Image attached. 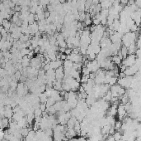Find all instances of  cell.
I'll return each mask as SVG.
<instances>
[{"label":"cell","mask_w":141,"mask_h":141,"mask_svg":"<svg viewBox=\"0 0 141 141\" xmlns=\"http://www.w3.org/2000/svg\"><path fill=\"white\" fill-rule=\"evenodd\" d=\"M132 80H133V76H125V77L117 79V82H118V85H120V86H122L123 88L125 89L130 87Z\"/></svg>","instance_id":"cell-1"},{"label":"cell","mask_w":141,"mask_h":141,"mask_svg":"<svg viewBox=\"0 0 141 141\" xmlns=\"http://www.w3.org/2000/svg\"><path fill=\"white\" fill-rule=\"evenodd\" d=\"M85 67L88 69V71L90 72H94V73H96L101 68L99 63H98L96 59L92 60V61H89Z\"/></svg>","instance_id":"cell-2"},{"label":"cell","mask_w":141,"mask_h":141,"mask_svg":"<svg viewBox=\"0 0 141 141\" xmlns=\"http://www.w3.org/2000/svg\"><path fill=\"white\" fill-rule=\"evenodd\" d=\"M135 59H136V56L135 54H131V55H128L125 58H124V60L121 61V65H123L125 67H131L135 64Z\"/></svg>","instance_id":"cell-3"},{"label":"cell","mask_w":141,"mask_h":141,"mask_svg":"<svg viewBox=\"0 0 141 141\" xmlns=\"http://www.w3.org/2000/svg\"><path fill=\"white\" fill-rule=\"evenodd\" d=\"M41 62H43V61H42L39 57L34 56V57L31 58V60H30V67H36V69H39V68H41Z\"/></svg>","instance_id":"cell-4"},{"label":"cell","mask_w":141,"mask_h":141,"mask_svg":"<svg viewBox=\"0 0 141 141\" xmlns=\"http://www.w3.org/2000/svg\"><path fill=\"white\" fill-rule=\"evenodd\" d=\"M55 72V80L58 81H62L64 76H65V73H64V68L63 67H60L54 71Z\"/></svg>","instance_id":"cell-5"},{"label":"cell","mask_w":141,"mask_h":141,"mask_svg":"<svg viewBox=\"0 0 141 141\" xmlns=\"http://www.w3.org/2000/svg\"><path fill=\"white\" fill-rule=\"evenodd\" d=\"M62 66H63V61L60 59L50 61V69H52V70H56L59 67H62Z\"/></svg>","instance_id":"cell-6"},{"label":"cell","mask_w":141,"mask_h":141,"mask_svg":"<svg viewBox=\"0 0 141 141\" xmlns=\"http://www.w3.org/2000/svg\"><path fill=\"white\" fill-rule=\"evenodd\" d=\"M117 115H119L120 120H122V119L126 115V110H125L124 105H121V104L117 106Z\"/></svg>","instance_id":"cell-7"},{"label":"cell","mask_w":141,"mask_h":141,"mask_svg":"<svg viewBox=\"0 0 141 141\" xmlns=\"http://www.w3.org/2000/svg\"><path fill=\"white\" fill-rule=\"evenodd\" d=\"M30 60L31 58L28 56H24L22 57L21 64L22 66V67H30Z\"/></svg>","instance_id":"cell-8"},{"label":"cell","mask_w":141,"mask_h":141,"mask_svg":"<svg viewBox=\"0 0 141 141\" xmlns=\"http://www.w3.org/2000/svg\"><path fill=\"white\" fill-rule=\"evenodd\" d=\"M111 61L113 62V64L116 66H120V64H121V61H122V58H120L119 56H113L112 57H111Z\"/></svg>","instance_id":"cell-9"},{"label":"cell","mask_w":141,"mask_h":141,"mask_svg":"<svg viewBox=\"0 0 141 141\" xmlns=\"http://www.w3.org/2000/svg\"><path fill=\"white\" fill-rule=\"evenodd\" d=\"M73 62L69 59H66L63 61V68L64 69H72L73 68Z\"/></svg>","instance_id":"cell-10"},{"label":"cell","mask_w":141,"mask_h":141,"mask_svg":"<svg viewBox=\"0 0 141 141\" xmlns=\"http://www.w3.org/2000/svg\"><path fill=\"white\" fill-rule=\"evenodd\" d=\"M11 24H12V23L9 22V20H8V19H3V22H2V23H1V25L3 26V28H4L5 30L8 31V32L9 28H10V27H11Z\"/></svg>","instance_id":"cell-11"},{"label":"cell","mask_w":141,"mask_h":141,"mask_svg":"<svg viewBox=\"0 0 141 141\" xmlns=\"http://www.w3.org/2000/svg\"><path fill=\"white\" fill-rule=\"evenodd\" d=\"M9 124V119L8 118H2V129H5V128H8Z\"/></svg>","instance_id":"cell-12"},{"label":"cell","mask_w":141,"mask_h":141,"mask_svg":"<svg viewBox=\"0 0 141 141\" xmlns=\"http://www.w3.org/2000/svg\"><path fill=\"white\" fill-rule=\"evenodd\" d=\"M113 139H114V140L115 141H118V140H121V138H122V135H121V133L120 132V131H116V132H115L114 134H113Z\"/></svg>","instance_id":"cell-13"},{"label":"cell","mask_w":141,"mask_h":141,"mask_svg":"<svg viewBox=\"0 0 141 141\" xmlns=\"http://www.w3.org/2000/svg\"><path fill=\"white\" fill-rule=\"evenodd\" d=\"M47 99H48V97L46 96V95L45 94V93H41V94L39 95V100H40V102L41 103H45L46 102Z\"/></svg>","instance_id":"cell-14"},{"label":"cell","mask_w":141,"mask_h":141,"mask_svg":"<svg viewBox=\"0 0 141 141\" xmlns=\"http://www.w3.org/2000/svg\"><path fill=\"white\" fill-rule=\"evenodd\" d=\"M44 132H45L46 136H50V137L53 136V129H51V128H47V129H45V130H44Z\"/></svg>","instance_id":"cell-15"},{"label":"cell","mask_w":141,"mask_h":141,"mask_svg":"<svg viewBox=\"0 0 141 141\" xmlns=\"http://www.w3.org/2000/svg\"><path fill=\"white\" fill-rule=\"evenodd\" d=\"M116 82H117V77L116 76H112V77H111L109 82H108V85L109 86L115 85V84H116Z\"/></svg>","instance_id":"cell-16"},{"label":"cell","mask_w":141,"mask_h":141,"mask_svg":"<svg viewBox=\"0 0 141 141\" xmlns=\"http://www.w3.org/2000/svg\"><path fill=\"white\" fill-rule=\"evenodd\" d=\"M39 109L41 110L43 112V111H45L46 110V105H45V103H41V104H40V107H39Z\"/></svg>","instance_id":"cell-17"},{"label":"cell","mask_w":141,"mask_h":141,"mask_svg":"<svg viewBox=\"0 0 141 141\" xmlns=\"http://www.w3.org/2000/svg\"><path fill=\"white\" fill-rule=\"evenodd\" d=\"M72 50L73 49H69V48H66L65 51V54L66 55V56H69V55H70L71 53H72Z\"/></svg>","instance_id":"cell-18"},{"label":"cell","mask_w":141,"mask_h":141,"mask_svg":"<svg viewBox=\"0 0 141 141\" xmlns=\"http://www.w3.org/2000/svg\"><path fill=\"white\" fill-rule=\"evenodd\" d=\"M50 11H48V10H45V11H44V15H45V18H47L50 16Z\"/></svg>","instance_id":"cell-19"},{"label":"cell","mask_w":141,"mask_h":141,"mask_svg":"<svg viewBox=\"0 0 141 141\" xmlns=\"http://www.w3.org/2000/svg\"><path fill=\"white\" fill-rule=\"evenodd\" d=\"M77 141H87V140H86V139L84 138L83 136H82V137H80V138L77 139Z\"/></svg>","instance_id":"cell-20"},{"label":"cell","mask_w":141,"mask_h":141,"mask_svg":"<svg viewBox=\"0 0 141 141\" xmlns=\"http://www.w3.org/2000/svg\"><path fill=\"white\" fill-rule=\"evenodd\" d=\"M1 58H3V52L0 51V59H1Z\"/></svg>","instance_id":"cell-21"},{"label":"cell","mask_w":141,"mask_h":141,"mask_svg":"<svg viewBox=\"0 0 141 141\" xmlns=\"http://www.w3.org/2000/svg\"><path fill=\"white\" fill-rule=\"evenodd\" d=\"M2 141H9V140H6V139H3V140H2Z\"/></svg>","instance_id":"cell-22"},{"label":"cell","mask_w":141,"mask_h":141,"mask_svg":"<svg viewBox=\"0 0 141 141\" xmlns=\"http://www.w3.org/2000/svg\"><path fill=\"white\" fill-rule=\"evenodd\" d=\"M1 38H2V35H1V33H0V40H1Z\"/></svg>","instance_id":"cell-23"}]
</instances>
